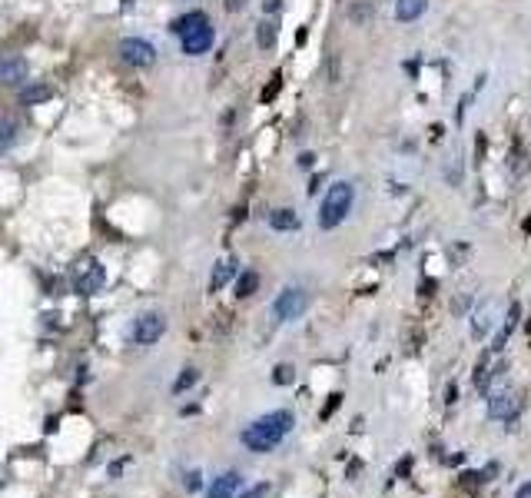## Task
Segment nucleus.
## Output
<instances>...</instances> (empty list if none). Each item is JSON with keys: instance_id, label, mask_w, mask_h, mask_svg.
I'll use <instances>...</instances> for the list:
<instances>
[{"instance_id": "412c9836", "label": "nucleus", "mask_w": 531, "mask_h": 498, "mask_svg": "<svg viewBox=\"0 0 531 498\" xmlns=\"http://www.w3.org/2000/svg\"><path fill=\"white\" fill-rule=\"evenodd\" d=\"M492 309H485V312H475V322H472V332H475V339H482L488 329H492Z\"/></svg>"}, {"instance_id": "7ed1b4c3", "label": "nucleus", "mask_w": 531, "mask_h": 498, "mask_svg": "<svg viewBox=\"0 0 531 498\" xmlns=\"http://www.w3.org/2000/svg\"><path fill=\"white\" fill-rule=\"evenodd\" d=\"M70 279H73V293H77V296H97L100 289L106 286V269L100 266L93 256H83L73 263Z\"/></svg>"}, {"instance_id": "a211bd4d", "label": "nucleus", "mask_w": 531, "mask_h": 498, "mask_svg": "<svg viewBox=\"0 0 531 498\" xmlns=\"http://www.w3.org/2000/svg\"><path fill=\"white\" fill-rule=\"evenodd\" d=\"M17 136H20L17 120H4V123H0V153H7L10 146L17 143Z\"/></svg>"}, {"instance_id": "a878e982", "label": "nucleus", "mask_w": 531, "mask_h": 498, "mask_svg": "<svg viewBox=\"0 0 531 498\" xmlns=\"http://www.w3.org/2000/svg\"><path fill=\"white\" fill-rule=\"evenodd\" d=\"M458 402V382H448L445 385V405H455Z\"/></svg>"}, {"instance_id": "cd10ccee", "label": "nucleus", "mask_w": 531, "mask_h": 498, "mask_svg": "<svg viewBox=\"0 0 531 498\" xmlns=\"http://www.w3.org/2000/svg\"><path fill=\"white\" fill-rule=\"evenodd\" d=\"M482 482V472H465L462 475V485H478Z\"/></svg>"}, {"instance_id": "20e7f679", "label": "nucleus", "mask_w": 531, "mask_h": 498, "mask_svg": "<svg viewBox=\"0 0 531 498\" xmlns=\"http://www.w3.org/2000/svg\"><path fill=\"white\" fill-rule=\"evenodd\" d=\"M120 60L133 70H146L156 63V47L143 37H123L120 40Z\"/></svg>"}, {"instance_id": "f8f14e48", "label": "nucleus", "mask_w": 531, "mask_h": 498, "mask_svg": "<svg viewBox=\"0 0 531 498\" xmlns=\"http://www.w3.org/2000/svg\"><path fill=\"white\" fill-rule=\"evenodd\" d=\"M47 100H53V86H47V83H27L20 90V103L24 106H40V103H47Z\"/></svg>"}, {"instance_id": "2eb2a0df", "label": "nucleus", "mask_w": 531, "mask_h": 498, "mask_svg": "<svg viewBox=\"0 0 531 498\" xmlns=\"http://www.w3.org/2000/svg\"><path fill=\"white\" fill-rule=\"evenodd\" d=\"M232 276H236V259H220L216 269H212V276H210V293H220Z\"/></svg>"}, {"instance_id": "0eeeda50", "label": "nucleus", "mask_w": 531, "mask_h": 498, "mask_svg": "<svg viewBox=\"0 0 531 498\" xmlns=\"http://www.w3.org/2000/svg\"><path fill=\"white\" fill-rule=\"evenodd\" d=\"M212 40H216L212 24H203V27H196V30H190V34L180 37V50H183L186 57H203V54H210Z\"/></svg>"}, {"instance_id": "f3484780", "label": "nucleus", "mask_w": 531, "mask_h": 498, "mask_svg": "<svg viewBox=\"0 0 531 498\" xmlns=\"http://www.w3.org/2000/svg\"><path fill=\"white\" fill-rule=\"evenodd\" d=\"M256 289H259V273H252V269L239 273V279H236V296L246 299V296H252Z\"/></svg>"}, {"instance_id": "b1692460", "label": "nucleus", "mask_w": 531, "mask_h": 498, "mask_svg": "<svg viewBox=\"0 0 531 498\" xmlns=\"http://www.w3.org/2000/svg\"><path fill=\"white\" fill-rule=\"evenodd\" d=\"M266 495H269V482H256V485H249L239 498H266Z\"/></svg>"}, {"instance_id": "f704fd0d", "label": "nucleus", "mask_w": 531, "mask_h": 498, "mask_svg": "<svg viewBox=\"0 0 531 498\" xmlns=\"http://www.w3.org/2000/svg\"><path fill=\"white\" fill-rule=\"evenodd\" d=\"M528 339H531V322H528Z\"/></svg>"}, {"instance_id": "9d476101", "label": "nucleus", "mask_w": 531, "mask_h": 498, "mask_svg": "<svg viewBox=\"0 0 531 498\" xmlns=\"http://www.w3.org/2000/svg\"><path fill=\"white\" fill-rule=\"evenodd\" d=\"M515 412H518V395L512 389H502V392H495L488 399V415L492 419H512Z\"/></svg>"}, {"instance_id": "6e6552de", "label": "nucleus", "mask_w": 531, "mask_h": 498, "mask_svg": "<svg viewBox=\"0 0 531 498\" xmlns=\"http://www.w3.org/2000/svg\"><path fill=\"white\" fill-rule=\"evenodd\" d=\"M27 73H30V67H27V60L24 57H0V83L4 86L24 83Z\"/></svg>"}, {"instance_id": "dca6fc26", "label": "nucleus", "mask_w": 531, "mask_h": 498, "mask_svg": "<svg viewBox=\"0 0 531 498\" xmlns=\"http://www.w3.org/2000/svg\"><path fill=\"white\" fill-rule=\"evenodd\" d=\"M276 40H279V27H276V20L266 17L259 27H256V44H259V50H272Z\"/></svg>"}, {"instance_id": "423d86ee", "label": "nucleus", "mask_w": 531, "mask_h": 498, "mask_svg": "<svg viewBox=\"0 0 531 498\" xmlns=\"http://www.w3.org/2000/svg\"><path fill=\"white\" fill-rule=\"evenodd\" d=\"M306 312V293L299 286H286L279 296L272 299V316L276 322H292Z\"/></svg>"}, {"instance_id": "f257e3e1", "label": "nucleus", "mask_w": 531, "mask_h": 498, "mask_svg": "<svg viewBox=\"0 0 531 498\" xmlns=\"http://www.w3.org/2000/svg\"><path fill=\"white\" fill-rule=\"evenodd\" d=\"M292 412L289 409H276V412H269V415H262V419H256L252 425H246L242 429V445L249 452H272L276 445H279L286 435H289V429H292Z\"/></svg>"}, {"instance_id": "393cba45", "label": "nucleus", "mask_w": 531, "mask_h": 498, "mask_svg": "<svg viewBox=\"0 0 531 498\" xmlns=\"http://www.w3.org/2000/svg\"><path fill=\"white\" fill-rule=\"evenodd\" d=\"M183 485H186V492H200L203 489V472H186V479H183Z\"/></svg>"}, {"instance_id": "9b49d317", "label": "nucleus", "mask_w": 531, "mask_h": 498, "mask_svg": "<svg viewBox=\"0 0 531 498\" xmlns=\"http://www.w3.org/2000/svg\"><path fill=\"white\" fill-rule=\"evenodd\" d=\"M203 24H210V17H206L203 10H190V14H183V17H176L173 24H170V34H173V37H183V34L203 27Z\"/></svg>"}, {"instance_id": "ddd939ff", "label": "nucleus", "mask_w": 531, "mask_h": 498, "mask_svg": "<svg viewBox=\"0 0 531 498\" xmlns=\"http://www.w3.org/2000/svg\"><path fill=\"white\" fill-rule=\"evenodd\" d=\"M269 226L276 233H292L299 230V213L289 210V206H282V210H272L269 213Z\"/></svg>"}, {"instance_id": "c85d7f7f", "label": "nucleus", "mask_w": 531, "mask_h": 498, "mask_svg": "<svg viewBox=\"0 0 531 498\" xmlns=\"http://www.w3.org/2000/svg\"><path fill=\"white\" fill-rule=\"evenodd\" d=\"M262 10H266V14H279L282 0H262Z\"/></svg>"}, {"instance_id": "4be33fe9", "label": "nucleus", "mask_w": 531, "mask_h": 498, "mask_svg": "<svg viewBox=\"0 0 531 498\" xmlns=\"http://www.w3.org/2000/svg\"><path fill=\"white\" fill-rule=\"evenodd\" d=\"M272 382H276V385H289L292 382V365L289 362L276 365V369H272Z\"/></svg>"}, {"instance_id": "6ab92c4d", "label": "nucleus", "mask_w": 531, "mask_h": 498, "mask_svg": "<svg viewBox=\"0 0 531 498\" xmlns=\"http://www.w3.org/2000/svg\"><path fill=\"white\" fill-rule=\"evenodd\" d=\"M196 382H200V372H196L193 365H186L183 372L176 375V382H173V392H176V395H183V392H190V389H193Z\"/></svg>"}, {"instance_id": "7c9ffc66", "label": "nucleus", "mask_w": 531, "mask_h": 498, "mask_svg": "<svg viewBox=\"0 0 531 498\" xmlns=\"http://www.w3.org/2000/svg\"><path fill=\"white\" fill-rule=\"evenodd\" d=\"M495 472H498V462H488V465L482 469V482H488V479L495 475Z\"/></svg>"}, {"instance_id": "1a4fd4ad", "label": "nucleus", "mask_w": 531, "mask_h": 498, "mask_svg": "<svg viewBox=\"0 0 531 498\" xmlns=\"http://www.w3.org/2000/svg\"><path fill=\"white\" fill-rule=\"evenodd\" d=\"M239 485H242L239 472H222V475H216V479H212L210 489H206V498H236Z\"/></svg>"}, {"instance_id": "bb28decb", "label": "nucleus", "mask_w": 531, "mask_h": 498, "mask_svg": "<svg viewBox=\"0 0 531 498\" xmlns=\"http://www.w3.org/2000/svg\"><path fill=\"white\" fill-rule=\"evenodd\" d=\"M408 472H412V455H406V459L396 465V475H398V479H406Z\"/></svg>"}, {"instance_id": "5701e85b", "label": "nucleus", "mask_w": 531, "mask_h": 498, "mask_svg": "<svg viewBox=\"0 0 531 498\" xmlns=\"http://www.w3.org/2000/svg\"><path fill=\"white\" fill-rule=\"evenodd\" d=\"M339 405H342V392H332V395H329V402L322 405V412H319V419L326 422L329 415H332V412H336V409H339Z\"/></svg>"}, {"instance_id": "72a5a7b5", "label": "nucleus", "mask_w": 531, "mask_h": 498, "mask_svg": "<svg viewBox=\"0 0 531 498\" xmlns=\"http://www.w3.org/2000/svg\"><path fill=\"white\" fill-rule=\"evenodd\" d=\"M515 498H531V482H525V485L518 489V495H515Z\"/></svg>"}, {"instance_id": "473e14b6", "label": "nucleus", "mask_w": 531, "mask_h": 498, "mask_svg": "<svg viewBox=\"0 0 531 498\" xmlns=\"http://www.w3.org/2000/svg\"><path fill=\"white\" fill-rule=\"evenodd\" d=\"M312 163H316V156H312V153H302V156H299V166H302V170H309Z\"/></svg>"}, {"instance_id": "4468645a", "label": "nucleus", "mask_w": 531, "mask_h": 498, "mask_svg": "<svg viewBox=\"0 0 531 498\" xmlns=\"http://www.w3.org/2000/svg\"><path fill=\"white\" fill-rule=\"evenodd\" d=\"M425 10H428V0H396V20L402 24H416Z\"/></svg>"}, {"instance_id": "2f4dec72", "label": "nucleus", "mask_w": 531, "mask_h": 498, "mask_svg": "<svg viewBox=\"0 0 531 498\" xmlns=\"http://www.w3.org/2000/svg\"><path fill=\"white\" fill-rule=\"evenodd\" d=\"M242 7H246V0H226V10H230V14H239Z\"/></svg>"}, {"instance_id": "aec40b11", "label": "nucleus", "mask_w": 531, "mask_h": 498, "mask_svg": "<svg viewBox=\"0 0 531 498\" xmlns=\"http://www.w3.org/2000/svg\"><path fill=\"white\" fill-rule=\"evenodd\" d=\"M488 382H492V375H488V359H478V365H475V389H478V392H485V389H488Z\"/></svg>"}, {"instance_id": "39448f33", "label": "nucleus", "mask_w": 531, "mask_h": 498, "mask_svg": "<svg viewBox=\"0 0 531 498\" xmlns=\"http://www.w3.org/2000/svg\"><path fill=\"white\" fill-rule=\"evenodd\" d=\"M163 332H166V316L156 312V309H150L143 316H136L133 329H130V339H133L136 345H153L163 339Z\"/></svg>"}, {"instance_id": "f03ea898", "label": "nucleus", "mask_w": 531, "mask_h": 498, "mask_svg": "<svg viewBox=\"0 0 531 498\" xmlns=\"http://www.w3.org/2000/svg\"><path fill=\"white\" fill-rule=\"evenodd\" d=\"M352 203H356L352 183L336 180L326 190V196H322V206H319V226H322V230H336L339 223L352 213Z\"/></svg>"}, {"instance_id": "c756f323", "label": "nucleus", "mask_w": 531, "mask_h": 498, "mask_svg": "<svg viewBox=\"0 0 531 498\" xmlns=\"http://www.w3.org/2000/svg\"><path fill=\"white\" fill-rule=\"evenodd\" d=\"M349 17H352V20H366V17H368V7H366V4H362V7L349 10Z\"/></svg>"}]
</instances>
